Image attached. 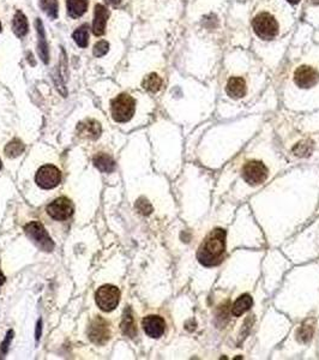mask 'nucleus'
Masks as SVG:
<instances>
[{
	"label": "nucleus",
	"instance_id": "nucleus-14",
	"mask_svg": "<svg viewBox=\"0 0 319 360\" xmlns=\"http://www.w3.org/2000/svg\"><path fill=\"white\" fill-rule=\"evenodd\" d=\"M35 27H36V33H37V40H39V41H37V50H39V56L41 58L43 63L48 64L49 62L48 46H47V42H46V33L41 19L36 18Z\"/></svg>",
	"mask_w": 319,
	"mask_h": 360
},
{
	"label": "nucleus",
	"instance_id": "nucleus-2",
	"mask_svg": "<svg viewBox=\"0 0 319 360\" xmlns=\"http://www.w3.org/2000/svg\"><path fill=\"white\" fill-rule=\"evenodd\" d=\"M136 110L135 98L128 94H120L112 101V117L118 123H126L134 117Z\"/></svg>",
	"mask_w": 319,
	"mask_h": 360
},
{
	"label": "nucleus",
	"instance_id": "nucleus-19",
	"mask_svg": "<svg viewBox=\"0 0 319 360\" xmlns=\"http://www.w3.org/2000/svg\"><path fill=\"white\" fill-rule=\"evenodd\" d=\"M94 165L96 166L101 172H106V173H112L114 171V167H115L114 160L112 159L110 155L102 154V152H100V154L95 156Z\"/></svg>",
	"mask_w": 319,
	"mask_h": 360
},
{
	"label": "nucleus",
	"instance_id": "nucleus-9",
	"mask_svg": "<svg viewBox=\"0 0 319 360\" xmlns=\"http://www.w3.org/2000/svg\"><path fill=\"white\" fill-rule=\"evenodd\" d=\"M91 342L96 345H104L110 340L111 331L108 323L103 318L96 317L90 323L89 331H88Z\"/></svg>",
	"mask_w": 319,
	"mask_h": 360
},
{
	"label": "nucleus",
	"instance_id": "nucleus-4",
	"mask_svg": "<svg viewBox=\"0 0 319 360\" xmlns=\"http://www.w3.org/2000/svg\"><path fill=\"white\" fill-rule=\"evenodd\" d=\"M95 300L101 310L110 312L118 306L120 300V291L112 285H104L97 290Z\"/></svg>",
	"mask_w": 319,
	"mask_h": 360
},
{
	"label": "nucleus",
	"instance_id": "nucleus-5",
	"mask_svg": "<svg viewBox=\"0 0 319 360\" xmlns=\"http://www.w3.org/2000/svg\"><path fill=\"white\" fill-rule=\"evenodd\" d=\"M24 230L30 239L43 251H52L54 249V243L50 239L48 233L46 232L45 227L40 222L33 221L25 225Z\"/></svg>",
	"mask_w": 319,
	"mask_h": 360
},
{
	"label": "nucleus",
	"instance_id": "nucleus-20",
	"mask_svg": "<svg viewBox=\"0 0 319 360\" xmlns=\"http://www.w3.org/2000/svg\"><path fill=\"white\" fill-rule=\"evenodd\" d=\"M123 322H121V331L124 332L125 335H127L128 338H135L136 334H137V330H136V324H135V319L134 316L131 314L130 308H127L125 311V314L123 316Z\"/></svg>",
	"mask_w": 319,
	"mask_h": 360
},
{
	"label": "nucleus",
	"instance_id": "nucleus-8",
	"mask_svg": "<svg viewBox=\"0 0 319 360\" xmlns=\"http://www.w3.org/2000/svg\"><path fill=\"white\" fill-rule=\"evenodd\" d=\"M73 204L70 199L66 197H59V198L54 199L52 203H49L47 207V213L50 217L58 221H64V220L69 219L73 214Z\"/></svg>",
	"mask_w": 319,
	"mask_h": 360
},
{
	"label": "nucleus",
	"instance_id": "nucleus-16",
	"mask_svg": "<svg viewBox=\"0 0 319 360\" xmlns=\"http://www.w3.org/2000/svg\"><path fill=\"white\" fill-rule=\"evenodd\" d=\"M67 12L71 18H79L88 9V0H66Z\"/></svg>",
	"mask_w": 319,
	"mask_h": 360
},
{
	"label": "nucleus",
	"instance_id": "nucleus-17",
	"mask_svg": "<svg viewBox=\"0 0 319 360\" xmlns=\"http://www.w3.org/2000/svg\"><path fill=\"white\" fill-rule=\"evenodd\" d=\"M12 29L15 35L18 37L25 36L26 33H28V21H26V17L22 11H17L15 17H13Z\"/></svg>",
	"mask_w": 319,
	"mask_h": 360
},
{
	"label": "nucleus",
	"instance_id": "nucleus-24",
	"mask_svg": "<svg viewBox=\"0 0 319 360\" xmlns=\"http://www.w3.org/2000/svg\"><path fill=\"white\" fill-rule=\"evenodd\" d=\"M41 8L52 19L58 17V0H41Z\"/></svg>",
	"mask_w": 319,
	"mask_h": 360
},
{
	"label": "nucleus",
	"instance_id": "nucleus-7",
	"mask_svg": "<svg viewBox=\"0 0 319 360\" xmlns=\"http://www.w3.org/2000/svg\"><path fill=\"white\" fill-rule=\"evenodd\" d=\"M243 178L250 185L262 184L268 178L267 166L260 161L247 162L243 168Z\"/></svg>",
	"mask_w": 319,
	"mask_h": 360
},
{
	"label": "nucleus",
	"instance_id": "nucleus-18",
	"mask_svg": "<svg viewBox=\"0 0 319 360\" xmlns=\"http://www.w3.org/2000/svg\"><path fill=\"white\" fill-rule=\"evenodd\" d=\"M253 300L251 295H243V297L237 298L235 303L232 306V314L235 317H240L243 314H245L247 310H250V307L252 306Z\"/></svg>",
	"mask_w": 319,
	"mask_h": 360
},
{
	"label": "nucleus",
	"instance_id": "nucleus-26",
	"mask_svg": "<svg viewBox=\"0 0 319 360\" xmlns=\"http://www.w3.org/2000/svg\"><path fill=\"white\" fill-rule=\"evenodd\" d=\"M108 50H110V45H108L107 41H103L102 40V41H98L96 45L94 46L93 53L96 58H101L103 57L104 54H107Z\"/></svg>",
	"mask_w": 319,
	"mask_h": 360
},
{
	"label": "nucleus",
	"instance_id": "nucleus-31",
	"mask_svg": "<svg viewBox=\"0 0 319 360\" xmlns=\"http://www.w3.org/2000/svg\"><path fill=\"white\" fill-rule=\"evenodd\" d=\"M288 2L291 3V4H298V3L300 2V0H288Z\"/></svg>",
	"mask_w": 319,
	"mask_h": 360
},
{
	"label": "nucleus",
	"instance_id": "nucleus-27",
	"mask_svg": "<svg viewBox=\"0 0 319 360\" xmlns=\"http://www.w3.org/2000/svg\"><path fill=\"white\" fill-rule=\"evenodd\" d=\"M12 335H13V332H12V331H10L9 334H8V338H6L5 341L3 342L2 347H0V349H2V354H5L6 351H8V345L10 344V340L12 339Z\"/></svg>",
	"mask_w": 319,
	"mask_h": 360
},
{
	"label": "nucleus",
	"instance_id": "nucleus-33",
	"mask_svg": "<svg viewBox=\"0 0 319 360\" xmlns=\"http://www.w3.org/2000/svg\"><path fill=\"white\" fill-rule=\"evenodd\" d=\"M0 169H2V161H0Z\"/></svg>",
	"mask_w": 319,
	"mask_h": 360
},
{
	"label": "nucleus",
	"instance_id": "nucleus-29",
	"mask_svg": "<svg viewBox=\"0 0 319 360\" xmlns=\"http://www.w3.org/2000/svg\"><path fill=\"white\" fill-rule=\"evenodd\" d=\"M40 335H41V321H39V324H37V329H36V339H40Z\"/></svg>",
	"mask_w": 319,
	"mask_h": 360
},
{
	"label": "nucleus",
	"instance_id": "nucleus-25",
	"mask_svg": "<svg viewBox=\"0 0 319 360\" xmlns=\"http://www.w3.org/2000/svg\"><path fill=\"white\" fill-rule=\"evenodd\" d=\"M312 335H313V325L310 322H306L299 331V339H300L301 342H307L310 341Z\"/></svg>",
	"mask_w": 319,
	"mask_h": 360
},
{
	"label": "nucleus",
	"instance_id": "nucleus-6",
	"mask_svg": "<svg viewBox=\"0 0 319 360\" xmlns=\"http://www.w3.org/2000/svg\"><path fill=\"white\" fill-rule=\"evenodd\" d=\"M36 184L42 189H53L62 182V173L53 165H45L35 175Z\"/></svg>",
	"mask_w": 319,
	"mask_h": 360
},
{
	"label": "nucleus",
	"instance_id": "nucleus-22",
	"mask_svg": "<svg viewBox=\"0 0 319 360\" xmlns=\"http://www.w3.org/2000/svg\"><path fill=\"white\" fill-rule=\"evenodd\" d=\"M73 40L81 48H86L89 42V32H88V27L82 25L79 27L76 32L73 33Z\"/></svg>",
	"mask_w": 319,
	"mask_h": 360
},
{
	"label": "nucleus",
	"instance_id": "nucleus-11",
	"mask_svg": "<svg viewBox=\"0 0 319 360\" xmlns=\"http://www.w3.org/2000/svg\"><path fill=\"white\" fill-rule=\"evenodd\" d=\"M142 325H143L145 334L150 336V338L157 339L165 334L166 322L165 319L160 317V316H147V317H144L143 321H142Z\"/></svg>",
	"mask_w": 319,
	"mask_h": 360
},
{
	"label": "nucleus",
	"instance_id": "nucleus-15",
	"mask_svg": "<svg viewBox=\"0 0 319 360\" xmlns=\"http://www.w3.org/2000/svg\"><path fill=\"white\" fill-rule=\"evenodd\" d=\"M226 91L230 97H234V98H240L245 96L246 94L245 80L242 77H232L228 81V83H227Z\"/></svg>",
	"mask_w": 319,
	"mask_h": 360
},
{
	"label": "nucleus",
	"instance_id": "nucleus-30",
	"mask_svg": "<svg viewBox=\"0 0 319 360\" xmlns=\"http://www.w3.org/2000/svg\"><path fill=\"white\" fill-rule=\"evenodd\" d=\"M4 282H5V276H4V274L2 273V270H0V286H2V285Z\"/></svg>",
	"mask_w": 319,
	"mask_h": 360
},
{
	"label": "nucleus",
	"instance_id": "nucleus-1",
	"mask_svg": "<svg viewBox=\"0 0 319 360\" xmlns=\"http://www.w3.org/2000/svg\"><path fill=\"white\" fill-rule=\"evenodd\" d=\"M226 244V232L221 228L212 230L199 247L197 258L203 266L211 267L221 261Z\"/></svg>",
	"mask_w": 319,
	"mask_h": 360
},
{
	"label": "nucleus",
	"instance_id": "nucleus-23",
	"mask_svg": "<svg viewBox=\"0 0 319 360\" xmlns=\"http://www.w3.org/2000/svg\"><path fill=\"white\" fill-rule=\"evenodd\" d=\"M23 151H24V144H23L21 141H18V139H13L5 148V154L8 155L9 158H17V156L21 155Z\"/></svg>",
	"mask_w": 319,
	"mask_h": 360
},
{
	"label": "nucleus",
	"instance_id": "nucleus-34",
	"mask_svg": "<svg viewBox=\"0 0 319 360\" xmlns=\"http://www.w3.org/2000/svg\"><path fill=\"white\" fill-rule=\"evenodd\" d=\"M0 32H2V24H0Z\"/></svg>",
	"mask_w": 319,
	"mask_h": 360
},
{
	"label": "nucleus",
	"instance_id": "nucleus-21",
	"mask_svg": "<svg viewBox=\"0 0 319 360\" xmlns=\"http://www.w3.org/2000/svg\"><path fill=\"white\" fill-rule=\"evenodd\" d=\"M143 87L148 91H150V93H156V91H158L162 87L161 77L156 73H150L149 76L145 77V80L143 82Z\"/></svg>",
	"mask_w": 319,
	"mask_h": 360
},
{
	"label": "nucleus",
	"instance_id": "nucleus-10",
	"mask_svg": "<svg viewBox=\"0 0 319 360\" xmlns=\"http://www.w3.org/2000/svg\"><path fill=\"white\" fill-rule=\"evenodd\" d=\"M319 81L318 71L311 66L298 67L294 73V82L300 88H311L315 86Z\"/></svg>",
	"mask_w": 319,
	"mask_h": 360
},
{
	"label": "nucleus",
	"instance_id": "nucleus-3",
	"mask_svg": "<svg viewBox=\"0 0 319 360\" xmlns=\"http://www.w3.org/2000/svg\"><path fill=\"white\" fill-rule=\"evenodd\" d=\"M252 27L254 33L263 40H271L278 34V23L268 12L258 13L253 18Z\"/></svg>",
	"mask_w": 319,
	"mask_h": 360
},
{
	"label": "nucleus",
	"instance_id": "nucleus-13",
	"mask_svg": "<svg viewBox=\"0 0 319 360\" xmlns=\"http://www.w3.org/2000/svg\"><path fill=\"white\" fill-rule=\"evenodd\" d=\"M101 131L102 128H101L100 123L93 120V119H87V120L78 124L77 126V135L87 139H96L101 135Z\"/></svg>",
	"mask_w": 319,
	"mask_h": 360
},
{
	"label": "nucleus",
	"instance_id": "nucleus-12",
	"mask_svg": "<svg viewBox=\"0 0 319 360\" xmlns=\"http://www.w3.org/2000/svg\"><path fill=\"white\" fill-rule=\"evenodd\" d=\"M110 18V11L103 5L97 4L94 9V21H93V32L96 36L103 35L106 32L107 19Z\"/></svg>",
	"mask_w": 319,
	"mask_h": 360
},
{
	"label": "nucleus",
	"instance_id": "nucleus-32",
	"mask_svg": "<svg viewBox=\"0 0 319 360\" xmlns=\"http://www.w3.org/2000/svg\"><path fill=\"white\" fill-rule=\"evenodd\" d=\"M311 3H313V4H319V0H311Z\"/></svg>",
	"mask_w": 319,
	"mask_h": 360
},
{
	"label": "nucleus",
	"instance_id": "nucleus-28",
	"mask_svg": "<svg viewBox=\"0 0 319 360\" xmlns=\"http://www.w3.org/2000/svg\"><path fill=\"white\" fill-rule=\"evenodd\" d=\"M107 4H110L112 6H117L121 3V0H106Z\"/></svg>",
	"mask_w": 319,
	"mask_h": 360
}]
</instances>
